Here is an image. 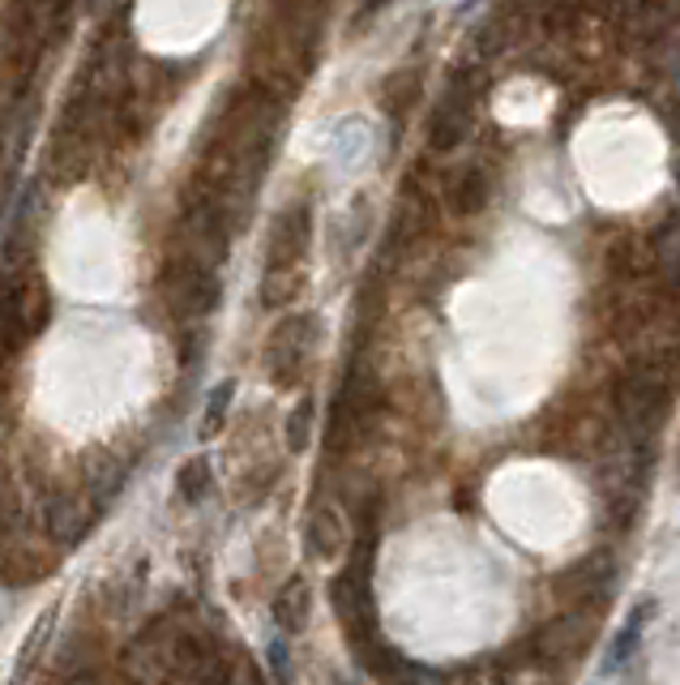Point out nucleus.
<instances>
[{
  "instance_id": "f257e3e1",
  "label": "nucleus",
  "mask_w": 680,
  "mask_h": 685,
  "mask_svg": "<svg viewBox=\"0 0 680 685\" xmlns=\"http://www.w3.org/2000/svg\"><path fill=\"white\" fill-rule=\"evenodd\" d=\"M591 634H595V616L565 613V616H556V621H547L544 630L527 643V651H531L536 660L552 664V669H561V664H569V660H578V656L587 651Z\"/></svg>"
},
{
  "instance_id": "f03ea898",
  "label": "nucleus",
  "mask_w": 680,
  "mask_h": 685,
  "mask_svg": "<svg viewBox=\"0 0 680 685\" xmlns=\"http://www.w3.org/2000/svg\"><path fill=\"white\" fill-rule=\"evenodd\" d=\"M176 638H180V634H176ZM176 638L163 634V630L137 634L134 643H129V651H125V677L134 685H146V682L167 677V673H176Z\"/></svg>"
},
{
  "instance_id": "7ed1b4c3",
  "label": "nucleus",
  "mask_w": 680,
  "mask_h": 685,
  "mask_svg": "<svg viewBox=\"0 0 680 685\" xmlns=\"http://www.w3.org/2000/svg\"><path fill=\"white\" fill-rule=\"evenodd\" d=\"M613 583H616V557L608 548H600V552H591L587 561H578V565L561 578V591H565L574 605H595V609H604Z\"/></svg>"
},
{
  "instance_id": "20e7f679",
  "label": "nucleus",
  "mask_w": 680,
  "mask_h": 685,
  "mask_svg": "<svg viewBox=\"0 0 680 685\" xmlns=\"http://www.w3.org/2000/svg\"><path fill=\"white\" fill-rule=\"evenodd\" d=\"M90 519H95L90 506L77 501V497H52L48 510H43V527H48V536H52L61 548L81 545L86 532H90Z\"/></svg>"
},
{
  "instance_id": "39448f33",
  "label": "nucleus",
  "mask_w": 680,
  "mask_h": 685,
  "mask_svg": "<svg viewBox=\"0 0 680 685\" xmlns=\"http://www.w3.org/2000/svg\"><path fill=\"white\" fill-rule=\"evenodd\" d=\"M471 129V95L463 86H454L445 99H441V112L432 116V129H428V141L437 150H454Z\"/></svg>"
},
{
  "instance_id": "423d86ee",
  "label": "nucleus",
  "mask_w": 680,
  "mask_h": 685,
  "mask_svg": "<svg viewBox=\"0 0 680 685\" xmlns=\"http://www.w3.org/2000/svg\"><path fill=\"white\" fill-rule=\"evenodd\" d=\"M214 300H218V283L205 271H198V266H189L185 274L172 278V309H176V313L202 317V313L214 309Z\"/></svg>"
},
{
  "instance_id": "0eeeda50",
  "label": "nucleus",
  "mask_w": 680,
  "mask_h": 685,
  "mask_svg": "<svg viewBox=\"0 0 680 685\" xmlns=\"http://www.w3.org/2000/svg\"><path fill=\"white\" fill-rule=\"evenodd\" d=\"M655 616V600H638V609L629 613V621L616 630V638L608 643V651H604V664H600V673H616V669H625L629 660H633V651L642 647V625Z\"/></svg>"
},
{
  "instance_id": "6e6552de",
  "label": "nucleus",
  "mask_w": 680,
  "mask_h": 685,
  "mask_svg": "<svg viewBox=\"0 0 680 685\" xmlns=\"http://www.w3.org/2000/svg\"><path fill=\"white\" fill-rule=\"evenodd\" d=\"M52 630H56V605H52V609H43V613L35 616V625H30L26 643H22L17 660H13V673H9V685H26V682H30L35 664H39V660H43V651H48V638H52Z\"/></svg>"
},
{
  "instance_id": "1a4fd4ad",
  "label": "nucleus",
  "mask_w": 680,
  "mask_h": 685,
  "mask_svg": "<svg viewBox=\"0 0 680 685\" xmlns=\"http://www.w3.org/2000/svg\"><path fill=\"white\" fill-rule=\"evenodd\" d=\"M26 331V300L17 283H0V356H9Z\"/></svg>"
},
{
  "instance_id": "9d476101",
  "label": "nucleus",
  "mask_w": 680,
  "mask_h": 685,
  "mask_svg": "<svg viewBox=\"0 0 680 685\" xmlns=\"http://www.w3.org/2000/svg\"><path fill=\"white\" fill-rule=\"evenodd\" d=\"M274 621L287 634H295L308 621V583L304 578H287L282 583V591L274 596Z\"/></svg>"
},
{
  "instance_id": "9b49d317",
  "label": "nucleus",
  "mask_w": 680,
  "mask_h": 685,
  "mask_svg": "<svg viewBox=\"0 0 680 685\" xmlns=\"http://www.w3.org/2000/svg\"><path fill=\"white\" fill-rule=\"evenodd\" d=\"M342 548V523L335 510H317L313 514V523H308V552L317 557V561H330V557H339Z\"/></svg>"
},
{
  "instance_id": "f8f14e48",
  "label": "nucleus",
  "mask_w": 680,
  "mask_h": 685,
  "mask_svg": "<svg viewBox=\"0 0 680 685\" xmlns=\"http://www.w3.org/2000/svg\"><path fill=\"white\" fill-rule=\"evenodd\" d=\"M655 262H659V271H664V278L672 283V287H680V214H672L659 232H655Z\"/></svg>"
},
{
  "instance_id": "ddd939ff",
  "label": "nucleus",
  "mask_w": 680,
  "mask_h": 685,
  "mask_svg": "<svg viewBox=\"0 0 680 685\" xmlns=\"http://www.w3.org/2000/svg\"><path fill=\"white\" fill-rule=\"evenodd\" d=\"M483 202H488V176L471 167V172H463L458 185H454V210H458V214H479Z\"/></svg>"
},
{
  "instance_id": "4468645a",
  "label": "nucleus",
  "mask_w": 680,
  "mask_h": 685,
  "mask_svg": "<svg viewBox=\"0 0 680 685\" xmlns=\"http://www.w3.org/2000/svg\"><path fill=\"white\" fill-rule=\"evenodd\" d=\"M176 493H180L185 501H202L205 493H210V463H205V459H189V463L180 468V476H176Z\"/></svg>"
},
{
  "instance_id": "2eb2a0df",
  "label": "nucleus",
  "mask_w": 680,
  "mask_h": 685,
  "mask_svg": "<svg viewBox=\"0 0 680 685\" xmlns=\"http://www.w3.org/2000/svg\"><path fill=\"white\" fill-rule=\"evenodd\" d=\"M231 395H236V382H218V386L210 390V403H205V415H202V437H214V433L223 428L227 408H231Z\"/></svg>"
},
{
  "instance_id": "dca6fc26",
  "label": "nucleus",
  "mask_w": 680,
  "mask_h": 685,
  "mask_svg": "<svg viewBox=\"0 0 680 685\" xmlns=\"http://www.w3.org/2000/svg\"><path fill=\"white\" fill-rule=\"evenodd\" d=\"M308 428H313V403L304 399L300 408L287 415V446H291L295 454H300V450L308 446Z\"/></svg>"
},
{
  "instance_id": "f3484780",
  "label": "nucleus",
  "mask_w": 680,
  "mask_h": 685,
  "mask_svg": "<svg viewBox=\"0 0 680 685\" xmlns=\"http://www.w3.org/2000/svg\"><path fill=\"white\" fill-rule=\"evenodd\" d=\"M270 664H274V677H278V682L291 677V664H287V638H278V643L270 647Z\"/></svg>"
},
{
  "instance_id": "a211bd4d",
  "label": "nucleus",
  "mask_w": 680,
  "mask_h": 685,
  "mask_svg": "<svg viewBox=\"0 0 680 685\" xmlns=\"http://www.w3.org/2000/svg\"><path fill=\"white\" fill-rule=\"evenodd\" d=\"M664 68H668L672 86L680 90V35H672V43H668V52H664Z\"/></svg>"
},
{
  "instance_id": "6ab92c4d",
  "label": "nucleus",
  "mask_w": 680,
  "mask_h": 685,
  "mask_svg": "<svg viewBox=\"0 0 680 685\" xmlns=\"http://www.w3.org/2000/svg\"><path fill=\"white\" fill-rule=\"evenodd\" d=\"M223 685H257V682H253V669H236V673H227Z\"/></svg>"
},
{
  "instance_id": "aec40b11",
  "label": "nucleus",
  "mask_w": 680,
  "mask_h": 685,
  "mask_svg": "<svg viewBox=\"0 0 680 685\" xmlns=\"http://www.w3.org/2000/svg\"><path fill=\"white\" fill-rule=\"evenodd\" d=\"M450 685H492V682H488L483 673H463V677H454Z\"/></svg>"
},
{
  "instance_id": "412c9836",
  "label": "nucleus",
  "mask_w": 680,
  "mask_h": 685,
  "mask_svg": "<svg viewBox=\"0 0 680 685\" xmlns=\"http://www.w3.org/2000/svg\"><path fill=\"white\" fill-rule=\"evenodd\" d=\"M68 685H99V677H95V673H81V677H73Z\"/></svg>"
},
{
  "instance_id": "4be33fe9",
  "label": "nucleus",
  "mask_w": 680,
  "mask_h": 685,
  "mask_svg": "<svg viewBox=\"0 0 680 685\" xmlns=\"http://www.w3.org/2000/svg\"><path fill=\"white\" fill-rule=\"evenodd\" d=\"M377 4H381V0H364V4H360V9H364V17H373V13H377Z\"/></svg>"
}]
</instances>
